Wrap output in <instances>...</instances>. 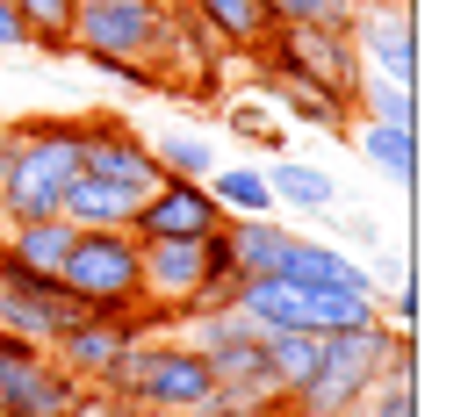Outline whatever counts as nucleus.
<instances>
[{
    "instance_id": "f3484780",
    "label": "nucleus",
    "mask_w": 468,
    "mask_h": 417,
    "mask_svg": "<svg viewBox=\"0 0 468 417\" xmlns=\"http://www.w3.org/2000/svg\"><path fill=\"white\" fill-rule=\"evenodd\" d=\"M360 151H367V166L389 180V187H404L410 194V180H418V130H404V122H367L360 116Z\"/></svg>"
},
{
    "instance_id": "b1692460",
    "label": "nucleus",
    "mask_w": 468,
    "mask_h": 417,
    "mask_svg": "<svg viewBox=\"0 0 468 417\" xmlns=\"http://www.w3.org/2000/svg\"><path fill=\"white\" fill-rule=\"evenodd\" d=\"M282 101L295 109V122H310V130H346L353 122V109L346 101H332V94H310V87H274Z\"/></svg>"
},
{
    "instance_id": "aec40b11",
    "label": "nucleus",
    "mask_w": 468,
    "mask_h": 417,
    "mask_svg": "<svg viewBox=\"0 0 468 417\" xmlns=\"http://www.w3.org/2000/svg\"><path fill=\"white\" fill-rule=\"evenodd\" d=\"M260 360H267V374L295 396V389L310 381V367H317V331H260Z\"/></svg>"
},
{
    "instance_id": "6ab92c4d",
    "label": "nucleus",
    "mask_w": 468,
    "mask_h": 417,
    "mask_svg": "<svg viewBox=\"0 0 468 417\" xmlns=\"http://www.w3.org/2000/svg\"><path fill=\"white\" fill-rule=\"evenodd\" d=\"M7 7H15L29 51H51V58L72 51V7H80V0H7Z\"/></svg>"
},
{
    "instance_id": "f8f14e48",
    "label": "nucleus",
    "mask_w": 468,
    "mask_h": 417,
    "mask_svg": "<svg viewBox=\"0 0 468 417\" xmlns=\"http://www.w3.org/2000/svg\"><path fill=\"white\" fill-rule=\"evenodd\" d=\"M144 331H152V324H144V309H137V317H94V309H87V317H80V324L65 331L58 346H51V360H58L72 381L101 389V381L116 374V360L130 353V346H137Z\"/></svg>"
},
{
    "instance_id": "9b49d317",
    "label": "nucleus",
    "mask_w": 468,
    "mask_h": 417,
    "mask_svg": "<svg viewBox=\"0 0 468 417\" xmlns=\"http://www.w3.org/2000/svg\"><path fill=\"white\" fill-rule=\"evenodd\" d=\"M224 224L209 180H187V173H166L130 216V238H209Z\"/></svg>"
},
{
    "instance_id": "20e7f679",
    "label": "nucleus",
    "mask_w": 468,
    "mask_h": 417,
    "mask_svg": "<svg viewBox=\"0 0 468 417\" xmlns=\"http://www.w3.org/2000/svg\"><path fill=\"white\" fill-rule=\"evenodd\" d=\"M238 317L252 324V331H360V324H375L382 317V296H346V288H303V281H282V274H267V281H238Z\"/></svg>"
},
{
    "instance_id": "7ed1b4c3",
    "label": "nucleus",
    "mask_w": 468,
    "mask_h": 417,
    "mask_svg": "<svg viewBox=\"0 0 468 417\" xmlns=\"http://www.w3.org/2000/svg\"><path fill=\"white\" fill-rule=\"evenodd\" d=\"M389 339L397 324H360V331H324L317 339V367L310 381L289 396V417H353L360 396L382 381V360H389Z\"/></svg>"
},
{
    "instance_id": "c756f323",
    "label": "nucleus",
    "mask_w": 468,
    "mask_h": 417,
    "mask_svg": "<svg viewBox=\"0 0 468 417\" xmlns=\"http://www.w3.org/2000/svg\"><path fill=\"white\" fill-rule=\"evenodd\" d=\"M389 317H397V324H410V317H418V288H397V296H389Z\"/></svg>"
},
{
    "instance_id": "f03ea898",
    "label": "nucleus",
    "mask_w": 468,
    "mask_h": 417,
    "mask_svg": "<svg viewBox=\"0 0 468 417\" xmlns=\"http://www.w3.org/2000/svg\"><path fill=\"white\" fill-rule=\"evenodd\" d=\"M209 403H217L209 360L195 353L187 339H152V331H144V339L116 360V374L94 389V411H109V417H152V411L202 417Z\"/></svg>"
},
{
    "instance_id": "bb28decb",
    "label": "nucleus",
    "mask_w": 468,
    "mask_h": 417,
    "mask_svg": "<svg viewBox=\"0 0 468 417\" xmlns=\"http://www.w3.org/2000/svg\"><path fill=\"white\" fill-rule=\"evenodd\" d=\"M324 231H339L332 245H339V252H353V259H375V252L389 245V238H382V224H375V216H346V224H324Z\"/></svg>"
},
{
    "instance_id": "c85d7f7f",
    "label": "nucleus",
    "mask_w": 468,
    "mask_h": 417,
    "mask_svg": "<svg viewBox=\"0 0 468 417\" xmlns=\"http://www.w3.org/2000/svg\"><path fill=\"white\" fill-rule=\"evenodd\" d=\"M231 130H238V137H267V144H274V130L260 122V109H231Z\"/></svg>"
},
{
    "instance_id": "39448f33",
    "label": "nucleus",
    "mask_w": 468,
    "mask_h": 417,
    "mask_svg": "<svg viewBox=\"0 0 468 417\" xmlns=\"http://www.w3.org/2000/svg\"><path fill=\"white\" fill-rule=\"evenodd\" d=\"M260 79L267 87H310V94H332L353 109L367 65H360L346 29H274L260 44Z\"/></svg>"
},
{
    "instance_id": "a878e982",
    "label": "nucleus",
    "mask_w": 468,
    "mask_h": 417,
    "mask_svg": "<svg viewBox=\"0 0 468 417\" xmlns=\"http://www.w3.org/2000/svg\"><path fill=\"white\" fill-rule=\"evenodd\" d=\"M94 72L101 79H116V87H130V94H159V65H144V58H109V51H94Z\"/></svg>"
},
{
    "instance_id": "7c9ffc66",
    "label": "nucleus",
    "mask_w": 468,
    "mask_h": 417,
    "mask_svg": "<svg viewBox=\"0 0 468 417\" xmlns=\"http://www.w3.org/2000/svg\"><path fill=\"white\" fill-rule=\"evenodd\" d=\"M152 417H180V411H152Z\"/></svg>"
},
{
    "instance_id": "0eeeda50",
    "label": "nucleus",
    "mask_w": 468,
    "mask_h": 417,
    "mask_svg": "<svg viewBox=\"0 0 468 417\" xmlns=\"http://www.w3.org/2000/svg\"><path fill=\"white\" fill-rule=\"evenodd\" d=\"M80 317H87V302L72 296L58 274H37V266L0 252V339H22V346L51 353Z\"/></svg>"
},
{
    "instance_id": "9d476101",
    "label": "nucleus",
    "mask_w": 468,
    "mask_h": 417,
    "mask_svg": "<svg viewBox=\"0 0 468 417\" xmlns=\"http://www.w3.org/2000/svg\"><path fill=\"white\" fill-rule=\"evenodd\" d=\"M346 36L375 79L418 87V15H410V0H360Z\"/></svg>"
},
{
    "instance_id": "423d86ee",
    "label": "nucleus",
    "mask_w": 468,
    "mask_h": 417,
    "mask_svg": "<svg viewBox=\"0 0 468 417\" xmlns=\"http://www.w3.org/2000/svg\"><path fill=\"white\" fill-rule=\"evenodd\" d=\"M58 281L94 317H137L144 309V245L130 231H80L58 266Z\"/></svg>"
},
{
    "instance_id": "4be33fe9",
    "label": "nucleus",
    "mask_w": 468,
    "mask_h": 417,
    "mask_svg": "<svg viewBox=\"0 0 468 417\" xmlns=\"http://www.w3.org/2000/svg\"><path fill=\"white\" fill-rule=\"evenodd\" d=\"M353 109L367 122H404V130H418V87H397V79H360V94H353Z\"/></svg>"
},
{
    "instance_id": "cd10ccee",
    "label": "nucleus",
    "mask_w": 468,
    "mask_h": 417,
    "mask_svg": "<svg viewBox=\"0 0 468 417\" xmlns=\"http://www.w3.org/2000/svg\"><path fill=\"white\" fill-rule=\"evenodd\" d=\"M0 51H29V36H22V22H15L7 0H0Z\"/></svg>"
},
{
    "instance_id": "6e6552de",
    "label": "nucleus",
    "mask_w": 468,
    "mask_h": 417,
    "mask_svg": "<svg viewBox=\"0 0 468 417\" xmlns=\"http://www.w3.org/2000/svg\"><path fill=\"white\" fill-rule=\"evenodd\" d=\"M0 417H94V389L72 381L44 346L0 339Z\"/></svg>"
},
{
    "instance_id": "4468645a",
    "label": "nucleus",
    "mask_w": 468,
    "mask_h": 417,
    "mask_svg": "<svg viewBox=\"0 0 468 417\" xmlns=\"http://www.w3.org/2000/svg\"><path fill=\"white\" fill-rule=\"evenodd\" d=\"M174 7L195 22V29H209L217 44H231V51H260V44L274 36L267 0H174Z\"/></svg>"
},
{
    "instance_id": "5701e85b",
    "label": "nucleus",
    "mask_w": 468,
    "mask_h": 417,
    "mask_svg": "<svg viewBox=\"0 0 468 417\" xmlns=\"http://www.w3.org/2000/svg\"><path fill=\"white\" fill-rule=\"evenodd\" d=\"M274 29H353L360 0H267Z\"/></svg>"
},
{
    "instance_id": "dca6fc26",
    "label": "nucleus",
    "mask_w": 468,
    "mask_h": 417,
    "mask_svg": "<svg viewBox=\"0 0 468 417\" xmlns=\"http://www.w3.org/2000/svg\"><path fill=\"white\" fill-rule=\"evenodd\" d=\"M80 238V224H65V216H37V224H7L0 231V252L7 259H22V266H37V274H58L65 252Z\"/></svg>"
},
{
    "instance_id": "ddd939ff",
    "label": "nucleus",
    "mask_w": 468,
    "mask_h": 417,
    "mask_svg": "<svg viewBox=\"0 0 468 417\" xmlns=\"http://www.w3.org/2000/svg\"><path fill=\"white\" fill-rule=\"evenodd\" d=\"M274 274H282V281H303V288H346V296H375L367 259L339 252L324 231H289V245H282V266H274Z\"/></svg>"
},
{
    "instance_id": "f257e3e1",
    "label": "nucleus",
    "mask_w": 468,
    "mask_h": 417,
    "mask_svg": "<svg viewBox=\"0 0 468 417\" xmlns=\"http://www.w3.org/2000/svg\"><path fill=\"white\" fill-rule=\"evenodd\" d=\"M80 116H22L0 122V231L58 216L65 187L80 173Z\"/></svg>"
},
{
    "instance_id": "a211bd4d",
    "label": "nucleus",
    "mask_w": 468,
    "mask_h": 417,
    "mask_svg": "<svg viewBox=\"0 0 468 417\" xmlns=\"http://www.w3.org/2000/svg\"><path fill=\"white\" fill-rule=\"evenodd\" d=\"M209 194H217L224 216H274L267 166H217V173H209Z\"/></svg>"
},
{
    "instance_id": "393cba45",
    "label": "nucleus",
    "mask_w": 468,
    "mask_h": 417,
    "mask_svg": "<svg viewBox=\"0 0 468 417\" xmlns=\"http://www.w3.org/2000/svg\"><path fill=\"white\" fill-rule=\"evenodd\" d=\"M353 417H418V381H389V374H382V381L360 396Z\"/></svg>"
},
{
    "instance_id": "412c9836",
    "label": "nucleus",
    "mask_w": 468,
    "mask_h": 417,
    "mask_svg": "<svg viewBox=\"0 0 468 417\" xmlns=\"http://www.w3.org/2000/svg\"><path fill=\"white\" fill-rule=\"evenodd\" d=\"M152 159H159L166 173L209 180L217 173V137H209V130H159V137H152Z\"/></svg>"
},
{
    "instance_id": "1a4fd4ad",
    "label": "nucleus",
    "mask_w": 468,
    "mask_h": 417,
    "mask_svg": "<svg viewBox=\"0 0 468 417\" xmlns=\"http://www.w3.org/2000/svg\"><path fill=\"white\" fill-rule=\"evenodd\" d=\"M166 29H174V0H80L72 7V58L109 51V58L152 65Z\"/></svg>"
},
{
    "instance_id": "2eb2a0df",
    "label": "nucleus",
    "mask_w": 468,
    "mask_h": 417,
    "mask_svg": "<svg viewBox=\"0 0 468 417\" xmlns=\"http://www.w3.org/2000/svg\"><path fill=\"white\" fill-rule=\"evenodd\" d=\"M267 187H274V209H303V216H332L339 209V180L324 166H310V159H274Z\"/></svg>"
}]
</instances>
